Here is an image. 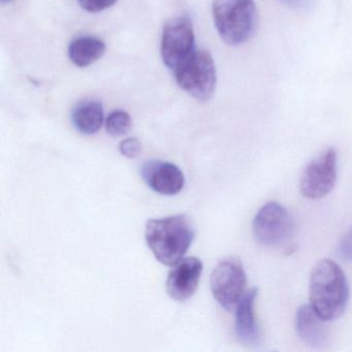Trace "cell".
<instances>
[{
	"mask_svg": "<svg viewBox=\"0 0 352 352\" xmlns=\"http://www.w3.org/2000/svg\"><path fill=\"white\" fill-rule=\"evenodd\" d=\"M310 305L325 321L339 318L347 308L349 286L345 273L333 259L316 263L310 276Z\"/></svg>",
	"mask_w": 352,
	"mask_h": 352,
	"instance_id": "6da1fadb",
	"label": "cell"
},
{
	"mask_svg": "<svg viewBox=\"0 0 352 352\" xmlns=\"http://www.w3.org/2000/svg\"><path fill=\"white\" fill-rule=\"evenodd\" d=\"M195 238V224L184 214L150 219L146 223V242L162 265H175L179 263Z\"/></svg>",
	"mask_w": 352,
	"mask_h": 352,
	"instance_id": "7a4b0ae2",
	"label": "cell"
},
{
	"mask_svg": "<svg viewBox=\"0 0 352 352\" xmlns=\"http://www.w3.org/2000/svg\"><path fill=\"white\" fill-rule=\"evenodd\" d=\"M212 13L220 38L230 46L245 44L256 30L254 0H214Z\"/></svg>",
	"mask_w": 352,
	"mask_h": 352,
	"instance_id": "3957f363",
	"label": "cell"
},
{
	"mask_svg": "<svg viewBox=\"0 0 352 352\" xmlns=\"http://www.w3.org/2000/svg\"><path fill=\"white\" fill-rule=\"evenodd\" d=\"M178 85L199 102L213 96L217 83L215 63L207 50H197L174 71Z\"/></svg>",
	"mask_w": 352,
	"mask_h": 352,
	"instance_id": "277c9868",
	"label": "cell"
},
{
	"mask_svg": "<svg viewBox=\"0 0 352 352\" xmlns=\"http://www.w3.org/2000/svg\"><path fill=\"white\" fill-rule=\"evenodd\" d=\"M247 277L240 259L228 257L214 267L210 279L212 294L226 310H236L245 296Z\"/></svg>",
	"mask_w": 352,
	"mask_h": 352,
	"instance_id": "5b68a950",
	"label": "cell"
},
{
	"mask_svg": "<svg viewBox=\"0 0 352 352\" xmlns=\"http://www.w3.org/2000/svg\"><path fill=\"white\" fill-rule=\"evenodd\" d=\"M195 30L188 18L176 17L166 22L160 49L164 65L175 71L195 52Z\"/></svg>",
	"mask_w": 352,
	"mask_h": 352,
	"instance_id": "8992f818",
	"label": "cell"
},
{
	"mask_svg": "<svg viewBox=\"0 0 352 352\" xmlns=\"http://www.w3.org/2000/svg\"><path fill=\"white\" fill-rule=\"evenodd\" d=\"M337 175V151L329 148L305 168L300 182V195L309 199H322L333 190Z\"/></svg>",
	"mask_w": 352,
	"mask_h": 352,
	"instance_id": "52a82bcc",
	"label": "cell"
},
{
	"mask_svg": "<svg viewBox=\"0 0 352 352\" xmlns=\"http://www.w3.org/2000/svg\"><path fill=\"white\" fill-rule=\"evenodd\" d=\"M252 228L253 236L258 244L276 247L289 238L292 232V219L283 206L270 201L257 212Z\"/></svg>",
	"mask_w": 352,
	"mask_h": 352,
	"instance_id": "ba28073f",
	"label": "cell"
},
{
	"mask_svg": "<svg viewBox=\"0 0 352 352\" xmlns=\"http://www.w3.org/2000/svg\"><path fill=\"white\" fill-rule=\"evenodd\" d=\"M203 273V263L197 257L181 259L168 273L166 292L168 296L179 302L190 298L199 287Z\"/></svg>",
	"mask_w": 352,
	"mask_h": 352,
	"instance_id": "9c48e42d",
	"label": "cell"
},
{
	"mask_svg": "<svg viewBox=\"0 0 352 352\" xmlns=\"http://www.w3.org/2000/svg\"><path fill=\"white\" fill-rule=\"evenodd\" d=\"M142 177L146 184L160 195H178L185 185V177L176 164L152 160L142 166Z\"/></svg>",
	"mask_w": 352,
	"mask_h": 352,
	"instance_id": "30bf717a",
	"label": "cell"
},
{
	"mask_svg": "<svg viewBox=\"0 0 352 352\" xmlns=\"http://www.w3.org/2000/svg\"><path fill=\"white\" fill-rule=\"evenodd\" d=\"M258 289L251 288L245 294L236 308L234 331L241 343L245 345L256 346L261 341V331L255 316V300Z\"/></svg>",
	"mask_w": 352,
	"mask_h": 352,
	"instance_id": "8fae6325",
	"label": "cell"
},
{
	"mask_svg": "<svg viewBox=\"0 0 352 352\" xmlns=\"http://www.w3.org/2000/svg\"><path fill=\"white\" fill-rule=\"evenodd\" d=\"M327 322L310 304L302 305L296 312V329L298 337L311 347L322 348L327 345L329 342Z\"/></svg>",
	"mask_w": 352,
	"mask_h": 352,
	"instance_id": "7c38bea8",
	"label": "cell"
},
{
	"mask_svg": "<svg viewBox=\"0 0 352 352\" xmlns=\"http://www.w3.org/2000/svg\"><path fill=\"white\" fill-rule=\"evenodd\" d=\"M106 52V44L96 36L76 38L69 47V59L79 67H87L100 60Z\"/></svg>",
	"mask_w": 352,
	"mask_h": 352,
	"instance_id": "4fadbf2b",
	"label": "cell"
},
{
	"mask_svg": "<svg viewBox=\"0 0 352 352\" xmlns=\"http://www.w3.org/2000/svg\"><path fill=\"white\" fill-rule=\"evenodd\" d=\"M74 126L83 135H91L102 129L104 123V108L98 100H85L73 111Z\"/></svg>",
	"mask_w": 352,
	"mask_h": 352,
	"instance_id": "5bb4252c",
	"label": "cell"
},
{
	"mask_svg": "<svg viewBox=\"0 0 352 352\" xmlns=\"http://www.w3.org/2000/svg\"><path fill=\"white\" fill-rule=\"evenodd\" d=\"M131 125L133 122L131 115L123 110L113 111L106 120L107 133L114 138L127 135L131 129Z\"/></svg>",
	"mask_w": 352,
	"mask_h": 352,
	"instance_id": "9a60e30c",
	"label": "cell"
},
{
	"mask_svg": "<svg viewBox=\"0 0 352 352\" xmlns=\"http://www.w3.org/2000/svg\"><path fill=\"white\" fill-rule=\"evenodd\" d=\"M118 0H78L81 9L88 13L96 14L110 9Z\"/></svg>",
	"mask_w": 352,
	"mask_h": 352,
	"instance_id": "2e32d148",
	"label": "cell"
},
{
	"mask_svg": "<svg viewBox=\"0 0 352 352\" xmlns=\"http://www.w3.org/2000/svg\"><path fill=\"white\" fill-rule=\"evenodd\" d=\"M119 150L122 155L129 158H135L140 155L142 150L141 142L137 138H129L123 140L119 145Z\"/></svg>",
	"mask_w": 352,
	"mask_h": 352,
	"instance_id": "e0dca14e",
	"label": "cell"
},
{
	"mask_svg": "<svg viewBox=\"0 0 352 352\" xmlns=\"http://www.w3.org/2000/svg\"><path fill=\"white\" fill-rule=\"evenodd\" d=\"M340 257L348 263H352V228H350L339 244V249H338Z\"/></svg>",
	"mask_w": 352,
	"mask_h": 352,
	"instance_id": "ac0fdd59",
	"label": "cell"
},
{
	"mask_svg": "<svg viewBox=\"0 0 352 352\" xmlns=\"http://www.w3.org/2000/svg\"><path fill=\"white\" fill-rule=\"evenodd\" d=\"M284 3H292V5H300L302 3V0H282Z\"/></svg>",
	"mask_w": 352,
	"mask_h": 352,
	"instance_id": "d6986e66",
	"label": "cell"
},
{
	"mask_svg": "<svg viewBox=\"0 0 352 352\" xmlns=\"http://www.w3.org/2000/svg\"><path fill=\"white\" fill-rule=\"evenodd\" d=\"M10 1H12V0H1V3H10Z\"/></svg>",
	"mask_w": 352,
	"mask_h": 352,
	"instance_id": "ffe728a7",
	"label": "cell"
}]
</instances>
